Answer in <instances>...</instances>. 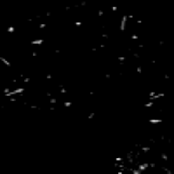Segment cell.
Here are the masks:
<instances>
[{
  "label": "cell",
  "instance_id": "obj_1",
  "mask_svg": "<svg viewBox=\"0 0 174 174\" xmlns=\"http://www.w3.org/2000/svg\"><path fill=\"white\" fill-rule=\"evenodd\" d=\"M23 92H24L23 87H16V89H5L4 94H5V98H14V96H19V94H23Z\"/></svg>",
  "mask_w": 174,
  "mask_h": 174
},
{
  "label": "cell",
  "instance_id": "obj_3",
  "mask_svg": "<svg viewBox=\"0 0 174 174\" xmlns=\"http://www.w3.org/2000/svg\"><path fill=\"white\" fill-rule=\"evenodd\" d=\"M0 61L4 63V64H5V66H7V68H10V66H12V63H10L9 59H5V58H4V56H0Z\"/></svg>",
  "mask_w": 174,
  "mask_h": 174
},
{
  "label": "cell",
  "instance_id": "obj_2",
  "mask_svg": "<svg viewBox=\"0 0 174 174\" xmlns=\"http://www.w3.org/2000/svg\"><path fill=\"white\" fill-rule=\"evenodd\" d=\"M133 19V16L131 14H124L122 18H120V23H118V30L120 31H125V28H127V23Z\"/></svg>",
  "mask_w": 174,
  "mask_h": 174
},
{
  "label": "cell",
  "instance_id": "obj_5",
  "mask_svg": "<svg viewBox=\"0 0 174 174\" xmlns=\"http://www.w3.org/2000/svg\"><path fill=\"white\" fill-rule=\"evenodd\" d=\"M31 44H33V45H42V44H44V40H42V39H35Z\"/></svg>",
  "mask_w": 174,
  "mask_h": 174
},
{
  "label": "cell",
  "instance_id": "obj_4",
  "mask_svg": "<svg viewBox=\"0 0 174 174\" xmlns=\"http://www.w3.org/2000/svg\"><path fill=\"white\" fill-rule=\"evenodd\" d=\"M148 124H162V118H150Z\"/></svg>",
  "mask_w": 174,
  "mask_h": 174
},
{
  "label": "cell",
  "instance_id": "obj_6",
  "mask_svg": "<svg viewBox=\"0 0 174 174\" xmlns=\"http://www.w3.org/2000/svg\"><path fill=\"white\" fill-rule=\"evenodd\" d=\"M7 31H9V33H14V31H16V28H14V26H9V28H7Z\"/></svg>",
  "mask_w": 174,
  "mask_h": 174
}]
</instances>
